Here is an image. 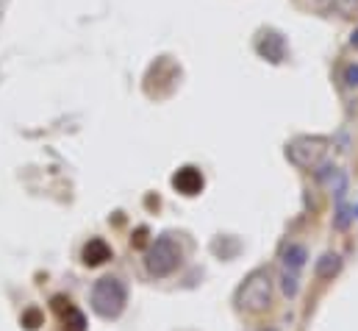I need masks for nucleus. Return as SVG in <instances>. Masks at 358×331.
Wrapping results in <instances>:
<instances>
[{"label":"nucleus","instance_id":"nucleus-1","mask_svg":"<svg viewBox=\"0 0 358 331\" xmlns=\"http://www.w3.org/2000/svg\"><path fill=\"white\" fill-rule=\"evenodd\" d=\"M125 301H128V290H125V284H122L120 279H114V276L100 279V281L95 284V290H92V309H95L100 317H106V320L120 317L122 309H125Z\"/></svg>","mask_w":358,"mask_h":331},{"label":"nucleus","instance_id":"nucleus-2","mask_svg":"<svg viewBox=\"0 0 358 331\" xmlns=\"http://www.w3.org/2000/svg\"><path fill=\"white\" fill-rule=\"evenodd\" d=\"M145 264H148V273L156 276V279H164V276L175 273L178 264H181V248H178V242H175L170 234L159 237V239L150 245Z\"/></svg>","mask_w":358,"mask_h":331},{"label":"nucleus","instance_id":"nucleus-3","mask_svg":"<svg viewBox=\"0 0 358 331\" xmlns=\"http://www.w3.org/2000/svg\"><path fill=\"white\" fill-rule=\"evenodd\" d=\"M272 303V284L267 273H253L239 290V306L247 312H264Z\"/></svg>","mask_w":358,"mask_h":331},{"label":"nucleus","instance_id":"nucleus-4","mask_svg":"<svg viewBox=\"0 0 358 331\" xmlns=\"http://www.w3.org/2000/svg\"><path fill=\"white\" fill-rule=\"evenodd\" d=\"M325 151H328V142L322 137H314V140L300 137V140H295L289 148H286V156H289V162L298 164V167H314L325 156Z\"/></svg>","mask_w":358,"mask_h":331},{"label":"nucleus","instance_id":"nucleus-5","mask_svg":"<svg viewBox=\"0 0 358 331\" xmlns=\"http://www.w3.org/2000/svg\"><path fill=\"white\" fill-rule=\"evenodd\" d=\"M256 50L261 58L272 61V64H280L286 58V39L278 34V31H264L258 39H256Z\"/></svg>","mask_w":358,"mask_h":331},{"label":"nucleus","instance_id":"nucleus-6","mask_svg":"<svg viewBox=\"0 0 358 331\" xmlns=\"http://www.w3.org/2000/svg\"><path fill=\"white\" fill-rule=\"evenodd\" d=\"M53 309L61 314V323H64V331H87V317L69 303V298H53Z\"/></svg>","mask_w":358,"mask_h":331},{"label":"nucleus","instance_id":"nucleus-7","mask_svg":"<svg viewBox=\"0 0 358 331\" xmlns=\"http://www.w3.org/2000/svg\"><path fill=\"white\" fill-rule=\"evenodd\" d=\"M203 173L197 170V167H181L175 175H172V186L181 192V195H186V197H192V195H197L200 189H203Z\"/></svg>","mask_w":358,"mask_h":331},{"label":"nucleus","instance_id":"nucleus-8","mask_svg":"<svg viewBox=\"0 0 358 331\" xmlns=\"http://www.w3.org/2000/svg\"><path fill=\"white\" fill-rule=\"evenodd\" d=\"M317 9L322 14H336L342 20L358 17V0H317Z\"/></svg>","mask_w":358,"mask_h":331},{"label":"nucleus","instance_id":"nucleus-9","mask_svg":"<svg viewBox=\"0 0 358 331\" xmlns=\"http://www.w3.org/2000/svg\"><path fill=\"white\" fill-rule=\"evenodd\" d=\"M84 264H89V268H98V264H103V261H109L111 259V248L103 242V239H89L87 245H84Z\"/></svg>","mask_w":358,"mask_h":331},{"label":"nucleus","instance_id":"nucleus-10","mask_svg":"<svg viewBox=\"0 0 358 331\" xmlns=\"http://www.w3.org/2000/svg\"><path fill=\"white\" fill-rule=\"evenodd\" d=\"M339 270H342V259H339L336 253H325V256L317 261V276H320V279H333Z\"/></svg>","mask_w":358,"mask_h":331},{"label":"nucleus","instance_id":"nucleus-11","mask_svg":"<svg viewBox=\"0 0 358 331\" xmlns=\"http://www.w3.org/2000/svg\"><path fill=\"white\" fill-rule=\"evenodd\" d=\"M283 261H286V268H292V270H300L303 264H306V248L303 245H286L283 248Z\"/></svg>","mask_w":358,"mask_h":331},{"label":"nucleus","instance_id":"nucleus-12","mask_svg":"<svg viewBox=\"0 0 358 331\" xmlns=\"http://www.w3.org/2000/svg\"><path fill=\"white\" fill-rule=\"evenodd\" d=\"M342 81H344V87H350V89H355V87H358V64H355V61L344 67Z\"/></svg>","mask_w":358,"mask_h":331},{"label":"nucleus","instance_id":"nucleus-13","mask_svg":"<svg viewBox=\"0 0 358 331\" xmlns=\"http://www.w3.org/2000/svg\"><path fill=\"white\" fill-rule=\"evenodd\" d=\"M39 323H42V314H39V312H34V309H31V312H25V314H23V325H25V328H36Z\"/></svg>","mask_w":358,"mask_h":331},{"label":"nucleus","instance_id":"nucleus-14","mask_svg":"<svg viewBox=\"0 0 358 331\" xmlns=\"http://www.w3.org/2000/svg\"><path fill=\"white\" fill-rule=\"evenodd\" d=\"M283 292H286V295H298V284H295V276H289V273L283 276Z\"/></svg>","mask_w":358,"mask_h":331},{"label":"nucleus","instance_id":"nucleus-15","mask_svg":"<svg viewBox=\"0 0 358 331\" xmlns=\"http://www.w3.org/2000/svg\"><path fill=\"white\" fill-rule=\"evenodd\" d=\"M347 223H350V212L342 206V209H339V217H336V228H347Z\"/></svg>","mask_w":358,"mask_h":331},{"label":"nucleus","instance_id":"nucleus-16","mask_svg":"<svg viewBox=\"0 0 358 331\" xmlns=\"http://www.w3.org/2000/svg\"><path fill=\"white\" fill-rule=\"evenodd\" d=\"M133 245H145V228H139V231H136V239H133Z\"/></svg>","mask_w":358,"mask_h":331},{"label":"nucleus","instance_id":"nucleus-17","mask_svg":"<svg viewBox=\"0 0 358 331\" xmlns=\"http://www.w3.org/2000/svg\"><path fill=\"white\" fill-rule=\"evenodd\" d=\"M350 45H353V47H358V31L353 34V39H350Z\"/></svg>","mask_w":358,"mask_h":331},{"label":"nucleus","instance_id":"nucleus-18","mask_svg":"<svg viewBox=\"0 0 358 331\" xmlns=\"http://www.w3.org/2000/svg\"><path fill=\"white\" fill-rule=\"evenodd\" d=\"M355 215H358V209H355Z\"/></svg>","mask_w":358,"mask_h":331}]
</instances>
